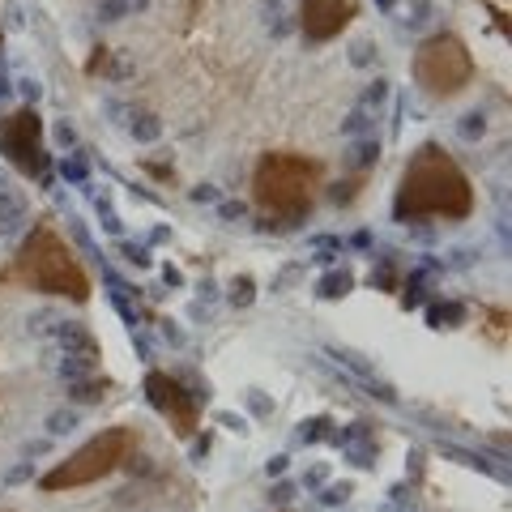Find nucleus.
I'll list each match as a JSON object with an SVG mask.
<instances>
[{
    "label": "nucleus",
    "instance_id": "4be33fe9",
    "mask_svg": "<svg viewBox=\"0 0 512 512\" xmlns=\"http://www.w3.org/2000/svg\"><path fill=\"white\" fill-rule=\"evenodd\" d=\"M256 299V278H248V274H239L235 282H231V303L235 308H248V303Z\"/></svg>",
    "mask_w": 512,
    "mask_h": 512
},
{
    "label": "nucleus",
    "instance_id": "7c9ffc66",
    "mask_svg": "<svg viewBox=\"0 0 512 512\" xmlns=\"http://www.w3.org/2000/svg\"><path fill=\"white\" fill-rule=\"evenodd\" d=\"M218 214H222V218H244V214H248V205H244V201H222V205H218Z\"/></svg>",
    "mask_w": 512,
    "mask_h": 512
},
{
    "label": "nucleus",
    "instance_id": "a211bd4d",
    "mask_svg": "<svg viewBox=\"0 0 512 512\" xmlns=\"http://www.w3.org/2000/svg\"><path fill=\"white\" fill-rule=\"evenodd\" d=\"M69 431H77V410L73 406L47 414V436H69Z\"/></svg>",
    "mask_w": 512,
    "mask_h": 512
},
{
    "label": "nucleus",
    "instance_id": "2f4dec72",
    "mask_svg": "<svg viewBox=\"0 0 512 512\" xmlns=\"http://www.w3.org/2000/svg\"><path fill=\"white\" fill-rule=\"evenodd\" d=\"M218 423H227L231 431H248V419H239V414H231V410H222V414H218Z\"/></svg>",
    "mask_w": 512,
    "mask_h": 512
},
{
    "label": "nucleus",
    "instance_id": "f3484780",
    "mask_svg": "<svg viewBox=\"0 0 512 512\" xmlns=\"http://www.w3.org/2000/svg\"><path fill=\"white\" fill-rule=\"evenodd\" d=\"M299 440H303V444L333 440V419H329V414H320V419H308V423H303V431H299Z\"/></svg>",
    "mask_w": 512,
    "mask_h": 512
},
{
    "label": "nucleus",
    "instance_id": "c756f323",
    "mask_svg": "<svg viewBox=\"0 0 512 512\" xmlns=\"http://www.w3.org/2000/svg\"><path fill=\"white\" fill-rule=\"evenodd\" d=\"M248 406H252L256 414H269V410H274V402H269V397H265L261 389H252V393H248Z\"/></svg>",
    "mask_w": 512,
    "mask_h": 512
},
{
    "label": "nucleus",
    "instance_id": "473e14b6",
    "mask_svg": "<svg viewBox=\"0 0 512 512\" xmlns=\"http://www.w3.org/2000/svg\"><path fill=\"white\" fill-rule=\"evenodd\" d=\"M56 141H60L64 150H69V146H77V133H73L69 124H60V128H56Z\"/></svg>",
    "mask_w": 512,
    "mask_h": 512
},
{
    "label": "nucleus",
    "instance_id": "9b49d317",
    "mask_svg": "<svg viewBox=\"0 0 512 512\" xmlns=\"http://www.w3.org/2000/svg\"><path fill=\"white\" fill-rule=\"evenodd\" d=\"M350 291H355V274H350V269H329V274H320V282H316L320 299H346Z\"/></svg>",
    "mask_w": 512,
    "mask_h": 512
},
{
    "label": "nucleus",
    "instance_id": "f257e3e1",
    "mask_svg": "<svg viewBox=\"0 0 512 512\" xmlns=\"http://www.w3.org/2000/svg\"><path fill=\"white\" fill-rule=\"evenodd\" d=\"M470 214H474V184L466 167L440 141H427V146L414 150L393 192V218L410 227V222H423V218L461 222Z\"/></svg>",
    "mask_w": 512,
    "mask_h": 512
},
{
    "label": "nucleus",
    "instance_id": "ddd939ff",
    "mask_svg": "<svg viewBox=\"0 0 512 512\" xmlns=\"http://www.w3.org/2000/svg\"><path fill=\"white\" fill-rule=\"evenodd\" d=\"M367 180H372L367 171H355L350 180H338V184L329 188V201H333V205H350V201H355L359 192H363V184H367Z\"/></svg>",
    "mask_w": 512,
    "mask_h": 512
},
{
    "label": "nucleus",
    "instance_id": "4468645a",
    "mask_svg": "<svg viewBox=\"0 0 512 512\" xmlns=\"http://www.w3.org/2000/svg\"><path fill=\"white\" fill-rule=\"evenodd\" d=\"M431 295H427V274L423 269H414V274L402 282V308H423Z\"/></svg>",
    "mask_w": 512,
    "mask_h": 512
},
{
    "label": "nucleus",
    "instance_id": "e433bc0d",
    "mask_svg": "<svg viewBox=\"0 0 512 512\" xmlns=\"http://www.w3.org/2000/svg\"><path fill=\"white\" fill-rule=\"evenodd\" d=\"M192 201H218V192L214 188H197V192H192Z\"/></svg>",
    "mask_w": 512,
    "mask_h": 512
},
{
    "label": "nucleus",
    "instance_id": "79ce46f5",
    "mask_svg": "<svg viewBox=\"0 0 512 512\" xmlns=\"http://www.w3.org/2000/svg\"><path fill=\"white\" fill-rule=\"evenodd\" d=\"M282 512H291V508H282Z\"/></svg>",
    "mask_w": 512,
    "mask_h": 512
},
{
    "label": "nucleus",
    "instance_id": "7ed1b4c3",
    "mask_svg": "<svg viewBox=\"0 0 512 512\" xmlns=\"http://www.w3.org/2000/svg\"><path fill=\"white\" fill-rule=\"evenodd\" d=\"M9 278L26 286V291L73 299V303H86L94 295V282L86 274L82 256L64 244V235L52 222H39V227L26 231V239L18 244V256H13Z\"/></svg>",
    "mask_w": 512,
    "mask_h": 512
},
{
    "label": "nucleus",
    "instance_id": "1a4fd4ad",
    "mask_svg": "<svg viewBox=\"0 0 512 512\" xmlns=\"http://www.w3.org/2000/svg\"><path fill=\"white\" fill-rule=\"evenodd\" d=\"M111 389H116V380L103 376V372H94V376H82V380L69 384V402L73 406H94V402H103Z\"/></svg>",
    "mask_w": 512,
    "mask_h": 512
},
{
    "label": "nucleus",
    "instance_id": "6e6552de",
    "mask_svg": "<svg viewBox=\"0 0 512 512\" xmlns=\"http://www.w3.org/2000/svg\"><path fill=\"white\" fill-rule=\"evenodd\" d=\"M359 18V0H299V30L308 43H329L346 35Z\"/></svg>",
    "mask_w": 512,
    "mask_h": 512
},
{
    "label": "nucleus",
    "instance_id": "dca6fc26",
    "mask_svg": "<svg viewBox=\"0 0 512 512\" xmlns=\"http://www.w3.org/2000/svg\"><path fill=\"white\" fill-rule=\"evenodd\" d=\"M457 137L461 141H483L487 137V116H483V111H470V116H461L457 120Z\"/></svg>",
    "mask_w": 512,
    "mask_h": 512
},
{
    "label": "nucleus",
    "instance_id": "aec40b11",
    "mask_svg": "<svg viewBox=\"0 0 512 512\" xmlns=\"http://www.w3.org/2000/svg\"><path fill=\"white\" fill-rule=\"evenodd\" d=\"M350 495H355V487H350V483H325V487H320V495H316V504L320 508H338V504L350 500Z\"/></svg>",
    "mask_w": 512,
    "mask_h": 512
},
{
    "label": "nucleus",
    "instance_id": "b1692460",
    "mask_svg": "<svg viewBox=\"0 0 512 512\" xmlns=\"http://www.w3.org/2000/svg\"><path fill=\"white\" fill-rule=\"evenodd\" d=\"M384 99H389V82H384V77H380V82H372V90L363 94V103H359V107L376 111V107H384Z\"/></svg>",
    "mask_w": 512,
    "mask_h": 512
},
{
    "label": "nucleus",
    "instance_id": "58836bf2",
    "mask_svg": "<svg viewBox=\"0 0 512 512\" xmlns=\"http://www.w3.org/2000/svg\"><path fill=\"white\" fill-rule=\"evenodd\" d=\"M22 478H30V466H18V470H13V474H9V483H22Z\"/></svg>",
    "mask_w": 512,
    "mask_h": 512
},
{
    "label": "nucleus",
    "instance_id": "cd10ccee",
    "mask_svg": "<svg viewBox=\"0 0 512 512\" xmlns=\"http://www.w3.org/2000/svg\"><path fill=\"white\" fill-rule=\"evenodd\" d=\"M325 483H329V470L325 466H312L308 474H303V487H308V491H320Z\"/></svg>",
    "mask_w": 512,
    "mask_h": 512
},
{
    "label": "nucleus",
    "instance_id": "f8f14e48",
    "mask_svg": "<svg viewBox=\"0 0 512 512\" xmlns=\"http://www.w3.org/2000/svg\"><path fill=\"white\" fill-rule=\"evenodd\" d=\"M380 158V137H359L355 146H350V158H346V167L350 171H367L372 175V163Z\"/></svg>",
    "mask_w": 512,
    "mask_h": 512
},
{
    "label": "nucleus",
    "instance_id": "20e7f679",
    "mask_svg": "<svg viewBox=\"0 0 512 512\" xmlns=\"http://www.w3.org/2000/svg\"><path fill=\"white\" fill-rule=\"evenodd\" d=\"M141 453V431L116 423V427H103L99 436H90L82 448H73L64 461H56L47 474H39V491L47 495H60V491H77V487H94L103 478L120 474L124 466H133Z\"/></svg>",
    "mask_w": 512,
    "mask_h": 512
},
{
    "label": "nucleus",
    "instance_id": "4c0bfd02",
    "mask_svg": "<svg viewBox=\"0 0 512 512\" xmlns=\"http://www.w3.org/2000/svg\"><path fill=\"white\" fill-rule=\"evenodd\" d=\"M146 171L158 175V180H167V175H171V167H163V163H146Z\"/></svg>",
    "mask_w": 512,
    "mask_h": 512
},
{
    "label": "nucleus",
    "instance_id": "6ab92c4d",
    "mask_svg": "<svg viewBox=\"0 0 512 512\" xmlns=\"http://www.w3.org/2000/svg\"><path fill=\"white\" fill-rule=\"evenodd\" d=\"M116 252L124 256L128 265H137V269H150V265H154L150 248H146V244H133V239H120V244H116Z\"/></svg>",
    "mask_w": 512,
    "mask_h": 512
},
{
    "label": "nucleus",
    "instance_id": "2eb2a0df",
    "mask_svg": "<svg viewBox=\"0 0 512 512\" xmlns=\"http://www.w3.org/2000/svg\"><path fill=\"white\" fill-rule=\"evenodd\" d=\"M60 175H64V180H69V184H90V163H86V154H64L60 158Z\"/></svg>",
    "mask_w": 512,
    "mask_h": 512
},
{
    "label": "nucleus",
    "instance_id": "c85d7f7f",
    "mask_svg": "<svg viewBox=\"0 0 512 512\" xmlns=\"http://www.w3.org/2000/svg\"><path fill=\"white\" fill-rule=\"evenodd\" d=\"M286 470H291V457H286V453H278V457L265 461V474H269V478H282Z\"/></svg>",
    "mask_w": 512,
    "mask_h": 512
},
{
    "label": "nucleus",
    "instance_id": "423d86ee",
    "mask_svg": "<svg viewBox=\"0 0 512 512\" xmlns=\"http://www.w3.org/2000/svg\"><path fill=\"white\" fill-rule=\"evenodd\" d=\"M0 154L18 167L26 180H52V154L43 146V116L39 107H18L0 116Z\"/></svg>",
    "mask_w": 512,
    "mask_h": 512
},
{
    "label": "nucleus",
    "instance_id": "5701e85b",
    "mask_svg": "<svg viewBox=\"0 0 512 512\" xmlns=\"http://www.w3.org/2000/svg\"><path fill=\"white\" fill-rule=\"evenodd\" d=\"M128 128H133V137H137V141H158V137H163V124H158L154 116H137Z\"/></svg>",
    "mask_w": 512,
    "mask_h": 512
},
{
    "label": "nucleus",
    "instance_id": "393cba45",
    "mask_svg": "<svg viewBox=\"0 0 512 512\" xmlns=\"http://www.w3.org/2000/svg\"><path fill=\"white\" fill-rule=\"evenodd\" d=\"M295 491H299V487L291 483V478H282V483H274V487H269V500H274V504H282V508H286V504L295 500Z\"/></svg>",
    "mask_w": 512,
    "mask_h": 512
},
{
    "label": "nucleus",
    "instance_id": "39448f33",
    "mask_svg": "<svg viewBox=\"0 0 512 512\" xmlns=\"http://www.w3.org/2000/svg\"><path fill=\"white\" fill-rule=\"evenodd\" d=\"M474 73H478V64L470 56V47L453 30H436V35H427L414 47L410 77L431 99H453V94H461L474 82Z\"/></svg>",
    "mask_w": 512,
    "mask_h": 512
},
{
    "label": "nucleus",
    "instance_id": "a878e982",
    "mask_svg": "<svg viewBox=\"0 0 512 512\" xmlns=\"http://www.w3.org/2000/svg\"><path fill=\"white\" fill-rule=\"evenodd\" d=\"M210 448H214V436L210 431H197V436H192V461H205L210 457Z\"/></svg>",
    "mask_w": 512,
    "mask_h": 512
},
{
    "label": "nucleus",
    "instance_id": "9d476101",
    "mask_svg": "<svg viewBox=\"0 0 512 512\" xmlns=\"http://www.w3.org/2000/svg\"><path fill=\"white\" fill-rule=\"evenodd\" d=\"M427 308V325L431 329H457L461 320H466V303H444V299H436V303H423Z\"/></svg>",
    "mask_w": 512,
    "mask_h": 512
},
{
    "label": "nucleus",
    "instance_id": "f704fd0d",
    "mask_svg": "<svg viewBox=\"0 0 512 512\" xmlns=\"http://www.w3.org/2000/svg\"><path fill=\"white\" fill-rule=\"evenodd\" d=\"M163 333H167V342H175V346H184V333L175 329V320H163Z\"/></svg>",
    "mask_w": 512,
    "mask_h": 512
},
{
    "label": "nucleus",
    "instance_id": "c9c22d12",
    "mask_svg": "<svg viewBox=\"0 0 512 512\" xmlns=\"http://www.w3.org/2000/svg\"><path fill=\"white\" fill-rule=\"evenodd\" d=\"M355 64H372V43H359L355 47Z\"/></svg>",
    "mask_w": 512,
    "mask_h": 512
},
{
    "label": "nucleus",
    "instance_id": "0eeeda50",
    "mask_svg": "<svg viewBox=\"0 0 512 512\" xmlns=\"http://www.w3.org/2000/svg\"><path fill=\"white\" fill-rule=\"evenodd\" d=\"M146 402L167 419L175 440H192L201 431V393L188 389L180 376L158 372L154 367V372L146 376Z\"/></svg>",
    "mask_w": 512,
    "mask_h": 512
},
{
    "label": "nucleus",
    "instance_id": "72a5a7b5",
    "mask_svg": "<svg viewBox=\"0 0 512 512\" xmlns=\"http://www.w3.org/2000/svg\"><path fill=\"white\" fill-rule=\"evenodd\" d=\"M163 282H167V286H184V274H180L175 265H163Z\"/></svg>",
    "mask_w": 512,
    "mask_h": 512
},
{
    "label": "nucleus",
    "instance_id": "f03ea898",
    "mask_svg": "<svg viewBox=\"0 0 512 512\" xmlns=\"http://www.w3.org/2000/svg\"><path fill=\"white\" fill-rule=\"evenodd\" d=\"M320 188H325V163L295 150H269L252 171V201L265 214V231L303 227Z\"/></svg>",
    "mask_w": 512,
    "mask_h": 512
},
{
    "label": "nucleus",
    "instance_id": "412c9836",
    "mask_svg": "<svg viewBox=\"0 0 512 512\" xmlns=\"http://www.w3.org/2000/svg\"><path fill=\"white\" fill-rule=\"evenodd\" d=\"M372 111H367V107H355V111H350V120L342 124V133H350V137H372Z\"/></svg>",
    "mask_w": 512,
    "mask_h": 512
},
{
    "label": "nucleus",
    "instance_id": "a19ab883",
    "mask_svg": "<svg viewBox=\"0 0 512 512\" xmlns=\"http://www.w3.org/2000/svg\"><path fill=\"white\" fill-rule=\"evenodd\" d=\"M0 39H5V26H0Z\"/></svg>",
    "mask_w": 512,
    "mask_h": 512
},
{
    "label": "nucleus",
    "instance_id": "ea45409f",
    "mask_svg": "<svg viewBox=\"0 0 512 512\" xmlns=\"http://www.w3.org/2000/svg\"><path fill=\"white\" fill-rule=\"evenodd\" d=\"M376 5H380V9H393V5H397V0H376Z\"/></svg>",
    "mask_w": 512,
    "mask_h": 512
},
{
    "label": "nucleus",
    "instance_id": "bb28decb",
    "mask_svg": "<svg viewBox=\"0 0 512 512\" xmlns=\"http://www.w3.org/2000/svg\"><path fill=\"white\" fill-rule=\"evenodd\" d=\"M372 286H384V291H393V286H397V274H393V265H389V261H384V265H376Z\"/></svg>",
    "mask_w": 512,
    "mask_h": 512
}]
</instances>
